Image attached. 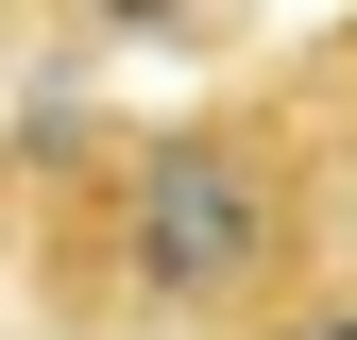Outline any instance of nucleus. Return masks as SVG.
I'll return each mask as SVG.
<instances>
[{
	"label": "nucleus",
	"mask_w": 357,
	"mask_h": 340,
	"mask_svg": "<svg viewBox=\"0 0 357 340\" xmlns=\"http://www.w3.org/2000/svg\"><path fill=\"white\" fill-rule=\"evenodd\" d=\"M306 238H324V170H306V119H170V137L119 153V323L137 340H204V323H255L306 289Z\"/></svg>",
	"instance_id": "f257e3e1"
},
{
	"label": "nucleus",
	"mask_w": 357,
	"mask_h": 340,
	"mask_svg": "<svg viewBox=\"0 0 357 340\" xmlns=\"http://www.w3.org/2000/svg\"><path fill=\"white\" fill-rule=\"evenodd\" d=\"M340 85H357V68H340Z\"/></svg>",
	"instance_id": "7ed1b4c3"
},
{
	"label": "nucleus",
	"mask_w": 357,
	"mask_h": 340,
	"mask_svg": "<svg viewBox=\"0 0 357 340\" xmlns=\"http://www.w3.org/2000/svg\"><path fill=\"white\" fill-rule=\"evenodd\" d=\"M273 340H357V289H340V307H289Z\"/></svg>",
	"instance_id": "f03ea898"
}]
</instances>
